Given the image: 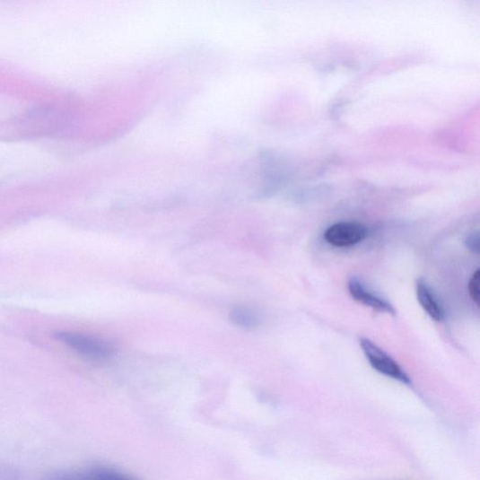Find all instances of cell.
<instances>
[{
    "mask_svg": "<svg viewBox=\"0 0 480 480\" xmlns=\"http://www.w3.org/2000/svg\"><path fill=\"white\" fill-rule=\"evenodd\" d=\"M360 345L371 366L386 377L399 381L405 385H409L411 380L408 374L378 345L369 339L362 338Z\"/></svg>",
    "mask_w": 480,
    "mask_h": 480,
    "instance_id": "cell-2",
    "label": "cell"
},
{
    "mask_svg": "<svg viewBox=\"0 0 480 480\" xmlns=\"http://www.w3.org/2000/svg\"><path fill=\"white\" fill-rule=\"evenodd\" d=\"M465 244L470 252L479 253V237L478 234H472L466 239Z\"/></svg>",
    "mask_w": 480,
    "mask_h": 480,
    "instance_id": "cell-9",
    "label": "cell"
},
{
    "mask_svg": "<svg viewBox=\"0 0 480 480\" xmlns=\"http://www.w3.org/2000/svg\"><path fill=\"white\" fill-rule=\"evenodd\" d=\"M416 298L432 320L441 322L444 319V310L441 302L438 301L429 284L423 279L416 283Z\"/></svg>",
    "mask_w": 480,
    "mask_h": 480,
    "instance_id": "cell-5",
    "label": "cell"
},
{
    "mask_svg": "<svg viewBox=\"0 0 480 480\" xmlns=\"http://www.w3.org/2000/svg\"><path fill=\"white\" fill-rule=\"evenodd\" d=\"M348 290L352 298L357 302L374 310L387 312L389 315L395 314V309L388 301L372 293L359 279L352 278L348 282Z\"/></svg>",
    "mask_w": 480,
    "mask_h": 480,
    "instance_id": "cell-4",
    "label": "cell"
},
{
    "mask_svg": "<svg viewBox=\"0 0 480 480\" xmlns=\"http://www.w3.org/2000/svg\"><path fill=\"white\" fill-rule=\"evenodd\" d=\"M479 284H480V271L476 270L469 281L468 292H469L471 300L477 306L479 305V299H480Z\"/></svg>",
    "mask_w": 480,
    "mask_h": 480,
    "instance_id": "cell-8",
    "label": "cell"
},
{
    "mask_svg": "<svg viewBox=\"0 0 480 480\" xmlns=\"http://www.w3.org/2000/svg\"><path fill=\"white\" fill-rule=\"evenodd\" d=\"M367 235V228L362 223L341 222L329 226L324 233V239L334 247L345 248L361 243Z\"/></svg>",
    "mask_w": 480,
    "mask_h": 480,
    "instance_id": "cell-3",
    "label": "cell"
},
{
    "mask_svg": "<svg viewBox=\"0 0 480 480\" xmlns=\"http://www.w3.org/2000/svg\"><path fill=\"white\" fill-rule=\"evenodd\" d=\"M57 480H134L111 469L97 468L80 474L61 476Z\"/></svg>",
    "mask_w": 480,
    "mask_h": 480,
    "instance_id": "cell-6",
    "label": "cell"
},
{
    "mask_svg": "<svg viewBox=\"0 0 480 480\" xmlns=\"http://www.w3.org/2000/svg\"><path fill=\"white\" fill-rule=\"evenodd\" d=\"M231 322L245 330H253L257 328L260 323V319L257 311L247 306H238L234 308L231 316Z\"/></svg>",
    "mask_w": 480,
    "mask_h": 480,
    "instance_id": "cell-7",
    "label": "cell"
},
{
    "mask_svg": "<svg viewBox=\"0 0 480 480\" xmlns=\"http://www.w3.org/2000/svg\"><path fill=\"white\" fill-rule=\"evenodd\" d=\"M56 338L82 356L93 361H106L115 353V347L103 340L75 332H58Z\"/></svg>",
    "mask_w": 480,
    "mask_h": 480,
    "instance_id": "cell-1",
    "label": "cell"
}]
</instances>
